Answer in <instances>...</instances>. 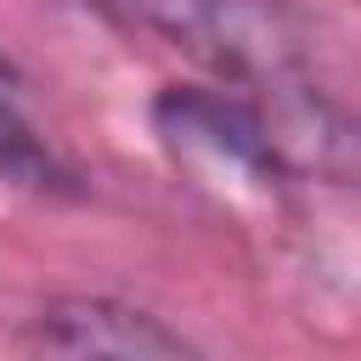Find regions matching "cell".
Here are the masks:
<instances>
[{"label":"cell","instance_id":"1","mask_svg":"<svg viewBox=\"0 0 361 361\" xmlns=\"http://www.w3.org/2000/svg\"><path fill=\"white\" fill-rule=\"evenodd\" d=\"M124 34L164 39L226 90L276 96L316 79V34L288 0H85Z\"/></svg>","mask_w":361,"mask_h":361},{"label":"cell","instance_id":"2","mask_svg":"<svg viewBox=\"0 0 361 361\" xmlns=\"http://www.w3.org/2000/svg\"><path fill=\"white\" fill-rule=\"evenodd\" d=\"M152 130L175 158H197L214 169H231L254 186H282V152L271 135V118L259 96L226 90V85H164L152 96Z\"/></svg>","mask_w":361,"mask_h":361},{"label":"cell","instance_id":"3","mask_svg":"<svg viewBox=\"0 0 361 361\" xmlns=\"http://www.w3.org/2000/svg\"><path fill=\"white\" fill-rule=\"evenodd\" d=\"M23 344L34 361H203V350L186 344L164 316L113 293L45 299L28 316Z\"/></svg>","mask_w":361,"mask_h":361},{"label":"cell","instance_id":"4","mask_svg":"<svg viewBox=\"0 0 361 361\" xmlns=\"http://www.w3.org/2000/svg\"><path fill=\"white\" fill-rule=\"evenodd\" d=\"M0 180H11L23 192H45V197L79 192V175L68 169V158L28 118V107H23V73L11 68L6 51H0Z\"/></svg>","mask_w":361,"mask_h":361}]
</instances>
